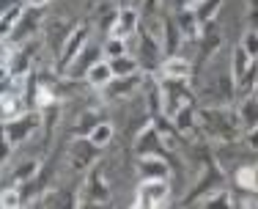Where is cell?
Returning <instances> with one entry per match:
<instances>
[{
  "label": "cell",
  "mask_w": 258,
  "mask_h": 209,
  "mask_svg": "<svg viewBox=\"0 0 258 209\" xmlns=\"http://www.w3.org/2000/svg\"><path fill=\"white\" fill-rule=\"evenodd\" d=\"M88 44V28L80 25L75 33L66 39L63 44V53H60V58H63V64H75V61L80 58V53H83V47Z\"/></svg>",
  "instance_id": "obj_4"
},
{
  "label": "cell",
  "mask_w": 258,
  "mask_h": 209,
  "mask_svg": "<svg viewBox=\"0 0 258 209\" xmlns=\"http://www.w3.org/2000/svg\"><path fill=\"white\" fill-rule=\"evenodd\" d=\"M0 206H3V209H17V206H20V195H17V190H14V187L3 190V198H0Z\"/></svg>",
  "instance_id": "obj_20"
},
{
  "label": "cell",
  "mask_w": 258,
  "mask_h": 209,
  "mask_svg": "<svg viewBox=\"0 0 258 209\" xmlns=\"http://www.w3.org/2000/svg\"><path fill=\"white\" fill-rule=\"evenodd\" d=\"M52 102H55L52 91L47 88V85H39V88H36V104H39V108H50Z\"/></svg>",
  "instance_id": "obj_19"
},
{
  "label": "cell",
  "mask_w": 258,
  "mask_h": 209,
  "mask_svg": "<svg viewBox=\"0 0 258 209\" xmlns=\"http://www.w3.org/2000/svg\"><path fill=\"white\" fill-rule=\"evenodd\" d=\"M204 0H181V6L184 9H195V6H201Z\"/></svg>",
  "instance_id": "obj_27"
},
{
  "label": "cell",
  "mask_w": 258,
  "mask_h": 209,
  "mask_svg": "<svg viewBox=\"0 0 258 209\" xmlns=\"http://www.w3.org/2000/svg\"><path fill=\"white\" fill-rule=\"evenodd\" d=\"M247 146H250V149H255V151H258V127H253V130L247 132Z\"/></svg>",
  "instance_id": "obj_26"
},
{
  "label": "cell",
  "mask_w": 258,
  "mask_h": 209,
  "mask_svg": "<svg viewBox=\"0 0 258 209\" xmlns=\"http://www.w3.org/2000/svg\"><path fill=\"white\" fill-rule=\"evenodd\" d=\"M99 149V146L94 143V140H77V143H72V151H69V157H72V163H75V168H88L91 165V160H94V151Z\"/></svg>",
  "instance_id": "obj_5"
},
{
  "label": "cell",
  "mask_w": 258,
  "mask_h": 209,
  "mask_svg": "<svg viewBox=\"0 0 258 209\" xmlns=\"http://www.w3.org/2000/svg\"><path fill=\"white\" fill-rule=\"evenodd\" d=\"M173 121H176V130H181V132H195L192 104H189V102H181V108L173 113Z\"/></svg>",
  "instance_id": "obj_11"
},
{
  "label": "cell",
  "mask_w": 258,
  "mask_h": 209,
  "mask_svg": "<svg viewBox=\"0 0 258 209\" xmlns=\"http://www.w3.org/2000/svg\"><path fill=\"white\" fill-rule=\"evenodd\" d=\"M39 124H41L39 113H28V116H14V119H9V124H6V143L9 146L22 143L28 135H33L36 130H39Z\"/></svg>",
  "instance_id": "obj_1"
},
{
  "label": "cell",
  "mask_w": 258,
  "mask_h": 209,
  "mask_svg": "<svg viewBox=\"0 0 258 209\" xmlns=\"http://www.w3.org/2000/svg\"><path fill=\"white\" fill-rule=\"evenodd\" d=\"M242 121L247 124V130L258 127V99H253V96L242 102Z\"/></svg>",
  "instance_id": "obj_14"
},
{
  "label": "cell",
  "mask_w": 258,
  "mask_h": 209,
  "mask_svg": "<svg viewBox=\"0 0 258 209\" xmlns=\"http://www.w3.org/2000/svg\"><path fill=\"white\" fill-rule=\"evenodd\" d=\"M115 80V72L113 66H110V61H94L88 69V83L94 85V88H104L107 83H113Z\"/></svg>",
  "instance_id": "obj_6"
},
{
  "label": "cell",
  "mask_w": 258,
  "mask_h": 209,
  "mask_svg": "<svg viewBox=\"0 0 258 209\" xmlns=\"http://www.w3.org/2000/svg\"><path fill=\"white\" fill-rule=\"evenodd\" d=\"M110 66H113V72H115V77H129V75H135L138 72V61L132 58V55H118V58H110Z\"/></svg>",
  "instance_id": "obj_12"
},
{
  "label": "cell",
  "mask_w": 258,
  "mask_h": 209,
  "mask_svg": "<svg viewBox=\"0 0 258 209\" xmlns=\"http://www.w3.org/2000/svg\"><path fill=\"white\" fill-rule=\"evenodd\" d=\"M253 55H250L247 50H244V47L242 44H239L236 47V50H233V66H231V75H233V80H236V83H239V80H242L244 75H247V72L250 69H253Z\"/></svg>",
  "instance_id": "obj_8"
},
{
  "label": "cell",
  "mask_w": 258,
  "mask_h": 209,
  "mask_svg": "<svg viewBox=\"0 0 258 209\" xmlns=\"http://www.w3.org/2000/svg\"><path fill=\"white\" fill-rule=\"evenodd\" d=\"M17 113V94H3V119H14Z\"/></svg>",
  "instance_id": "obj_22"
},
{
  "label": "cell",
  "mask_w": 258,
  "mask_h": 209,
  "mask_svg": "<svg viewBox=\"0 0 258 209\" xmlns=\"http://www.w3.org/2000/svg\"><path fill=\"white\" fill-rule=\"evenodd\" d=\"M242 47L247 50L253 58H258V33L255 30H250V33H244V39H242Z\"/></svg>",
  "instance_id": "obj_21"
},
{
  "label": "cell",
  "mask_w": 258,
  "mask_h": 209,
  "mask_svg": "<svg viewBox=\"0 0 258 209\" xmlns=\"http://www.w3.org/2000/svg\"><path fill=\"white\" fill-rule=\"evenodd\" d=\"M220 3H223V0H204V3H201V6H195L192 11L201 17V22H204V20H212V17L217 14Z\"/></svg>",
  "instance_id": "obj_17"
},
{
  "label": "cell",
  "mask_w": 258,
  "mask_h": 209,
  "mask_svg": "<svg viewBox=\"0 0 258 209\" xmlns=\"http://www.w3.org/2000/svg\"><path fill=\"white\" fill-rule=\"evenodd\" d=\"M126 53V39L124 36H110L107 44H104V55L107 58H118V55Z\"/></svg>",
  "instance_id": "obj_15"
},
{
  "label": "cell",
  "mask_w": 258,
  "mask_h": 209,
  "mask_svg": "<svg viewBox=\"0 0 258 209\" xmlns=\"http://www.w3.org/2000/svg\"><path fill=\"white\" fill-rule=\"evenodd\" d=\"M138 30V9H121L115 14V25H113V36H126Z\"/></svg>",
  "instance_id": "obj_7"
},
{
  "label": "cell",
  "mask_w": 258,
  "mask_h": 209,
  "mask_svg": "<svg viewBox=\"0 0 258 209\" xmlns=\"http://www.w3.org/2000/svg\"><path fill=\"white\" fill-rule=\"evenodd\" d=\"M36 168H39V163H36V160H30V163H22V165H20V171H17L14 176H17L20 182H22V179H30V176L36 174Z\"/></svg>",
  "instance_id": "obj_23"
},
{
  "label": "cell",
  "mask_w": 258,
  "mask_h": 209,
  "mask_svg": "<svg viewBox=\"0 0 258 209\" xmlns=\"http://www.w3.org/2000/svg\"><path fill=\"white\" fill-rule=\"evenodd\" d=\"M236 182H239V187H244V190H258V174H255V168H239Z\"/></svg>",
  "instance_id": "obj_16"
},
{
  "label": "cell",
  "mask_w": 258,
  "mask_h": 209,
  "mask_svg": "<svg viewBox=\"0 0 258 209\" xmlns=\"http://www.w3.org/2000/svg\"><path fill=\"white\" fill-rule=\"evenodd\" d=\"M140 179H168L170 168L165 165V160H159V154H143L140 157Z\"/></svg>",
  "instance_id": "obj_3"
},
{
  "label": "cell",
  "mask_w": 258,
  "mask_h": 209,
  "mask_svg": "<svg viewBox=\"0 0 258 209\" xmlns=\"http://www.w3.org/2000/svg\"><path fill=\"white\" fill-rule=\"evenodd\" d=\"M204 204H206V206H212V204H225V206H228L231 201H228V195L223 193V195H214V198H204Z\"/></svg>",
  "instance_id": "obj_25"
},
{
  "label": "cell",
  "mask_w": 258,
  "mask_h": 209,
  "mask_svg": "<svg viewBox=\"0 0 258 209\" xmlns=\"http://www.w3.org/2000/svg\"><path fill=\"white\" fill-rule=\"evenodd\" d=\"M168 201V179H143L135 206H162Z\"/></svg>",
  "instance_id": "obj_2"
},
{
  "label": "cell",
  "mask_w": 258,
  "mask_h": 209,
  "mask_svg": "<svg viewBox=\"0 0 258 209\" xmlns=\"http://www.w3.org/2000/svg\"><path fill=\"white\" fill-rule=\"evenodd\" d=\"M162 77L165 80H187L189 77L187 58H168L162 64Z\"/></svg>",
  "instance_id": "obj_10"
},
{
  "label": "cell",
  "mask_w": 258,
  "mask_h": 209,
  "mask_svg": "<svg viewBox=\"0 0 258 209\" xmlns=\"http://www.w3.org/2000/svg\"><path fill=\"white\" fill-rule=\"evenodd\" d=\"M157 135H159V140L165 143V149H170V151L179 149V143H176V135H170V132H165V130H157Z\"/></svg>",
  "instance_id": "obj_24"
},
{
  "label": "cell",
  "mask_w": 258,
  "mask_h": 209,
  "mask_svg": "<svg viewBox=\"0 0 258 209\" xmlns=\"http://www.w3.org/2000/svg\"><path fill=\"white\" fill-rule=\"evenodd\" d=\"M91 140H94L99 149H104V146L113 140V127L107 124V121H102V124H94V130H91V135H88Z\"/></svg>",
  "instance_id": "obj_13"
},
{
  "label": "cell",
  "mask_w": 258,
  "mask_h": 209,
  "mask_svg": "<svg viewBox=\"0 0 258 209\" xmlns=\"http://www.w3.org/2000/svg\"><path fill=\"white\" fill-rule=\"evenodd\" d=\"M179 30H181V36H187V39H198L201 36V17L195 14L192 9H184L179 14Z\"/></svg>",
  "instance_id": "obj_9"
},
{
  "label": "cell",
  "mask_w": 258,
  "mask_h": 209,
  "mask_svg": "<svg viewBox=\"0 0 258 209\" xmlns=\"http://www.w3.org/2000/svg\"><path fill=\"white\" fill-rule=\"evenodd\" d=\"M50 0H28V6L30 9H41V6H47Z\"/></svg>",
  "instance_id": "obj_28"
},
{
  "label": "cell",
  "mask_w": 258,
  "mask_h": 209,
  "mask_svg": "<svg viewBox=\"0 0 258 209\" xmlns=\"http://www.w3.org/2000/svg\"><path fill=\"white\" fill-rule=\"evenodd\" d=\"M20 17H22V9H20V6H14V9L6 11V14H3V36L11 33V28L17 25V20H20Z\"/></svg>",
  "instance_id": "obj_18"
}]
</instances>
